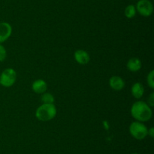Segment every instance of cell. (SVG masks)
Here are the masks:
<instances>
[{"mask_svg":"<svg viewBox=\"0 0 154 154\" xmlns=\"http://www.w3.org/2000/svg\"><path fill=\"white\" fill-rule=\"evenodd\" d=\"M131 115L136 121L145 122L150 120L153 116L152 109L146 102L138 101L132 104L130 110Z\"/></svg>","mask_w":154,"mask_h":154,"instance_id":"1","label":"cell"},{"mask_svg":"<svg viewBox=\"0 0 154 154\" xmlns=\"http://www.w3.org/2000/svg\"><path fill=\"white\" fill-rule=\"evenodd\" d=\"M57 110L54 104H42L35 110V117L42 122H49L56 117Z\"/></svg>","mask_w":154,"mask_h":154,"instance_id":"2","label":"cell"},{"mask_svg":"<svg viewBox=\"0 0 154 154\" xmlns=\"http://www.w3.org/2000/svg\"><path fill=\"white\" fill-rule=\"evenodd\" d=\"M129 133L135 139L138 140H144L147 137L148 128L144 124V122L135 121L129 125Z\"/></svg>","mask_w":154,"mask_h":154,"instance_id":"3","label":"cell"},{"mask_svg":"<svg viewBox=\"0 0 154 154\" xmlns=\"http://www.w3.org/2000/svg\"><path fill=\"white\" fill-rule=\"evenodd\" d=\"M17 80V72L13 68H7L0 74V85L9 88L14 85Z\"/></svg>","mask_w":154,"mask_h":154,"instance_id":"4","label":"cell"},{"mask_svg":"<svg viewBox=\"0 0 154 154\" xmlns=\"http://www.w3.org/2000/svg\"><path fill=\"white\" fill-rule=\"evenodd\" d=\"M135 8L137 12L145 18L151 16L153 12V5L150 0H139Z\"/></svg>","mask_w":154,"mask_h":154,"instance_id":"5","label":"cell"},{"mask_svg":"<svg viewBox=\"0 0 154 154\" xmlns=\"http://www.w3.org/2000/svg\"><path fill=\"white\" fill-rule=\"evenodd\" d=\"M12 34V27L9 23H0V44H2L10 38Z\"/></svg>","mask_w":154,"mask_h":154,"instance_id":"6","label":"cell"},{"mask_svg":"<svg viewBox=\"0 0 154 154\" xmlns=\"http://www.w3.org/2000/svg\"><path fill=\"white\" fill-rule=\"evenodd\" d=\"M74 58L75 61L81 65H86L90 62V57L87 51L83 49H78L74 53Z\"/></svg>","mask_w":154,"mask_h":154,"instance_id":"7","label":"cell"},{"mask_svg":"<svg viewBox=\"0 0 154 154\" xmlns=\"http://www.w3.org/2000/svg\"><path fill=\"white\" fill-rule=\"evenodd\" d=\"M109 85L114 91H120L124 88L125 81L119 75H113L109 79Z\"/></svg>","mask_w":154,"mask_h":154,"instance_id":"8","label":"cell"},{"mask_svg":"<svg viewBox=\"0 0 154 154\" xmlns=\"http://www.w3.org/2000/svg\"><path fill=\"white\" fill-rule=\"evenodd\" d=\"M47 88H48V84L44 79H36L34 81L32 85V89L36 94H43L46 92Z\"/></svg>","mask_w":154,"mask_h":154,"instance_id":"9","label":"cell"},{"mask_svg":"<svg viewBox=\"0 0 154 154\" xmlns=\"http://www.w3.org/2000/svg\"><path fill=\"white\" fill-rule=\"evenodd\" d=\"M126 66L130 72H136L141 69L142 63H141V60L138 57H132L128 60Z\"/></svg>","mask_w":154,"mask_h":154,"instance_id":"10","label":"cell"},{"mask_svg":"<svg viewBox=\"0 0 154 154\" xmlns=\"http://www.w3.org/2000/svg\"><path fill=\"white\" fill-rule=\"evenodd\" d=\"M131 93L135 99H141L144 94V88L141 82H135L132 85Z\"/></svg>","mask_w":154,"mask_h":154,"instance_id":"11","label":"cell"},{"mask_svg":"<svg viewBox=\"0 0 154 154\" xmlns=\"http://www.w3.org/2000/svg\"><path fill=\"white\" fill-rule=\"evenodd\" d=\"M136 13V8L134 5H129L126 6L124 10V14L128 19H132V18H135Z\"/></svg>","mask_w":154,"mask_h":154,"instance_id":"12","label":"cell"},{"mask_svg":"<svg viewBox=\"0 0 154 154\" xmlns=\"http://www.w3.org/2000/svg\"><path fill=\"white\" fill-rule=\"evenodd\" d=\"M41 101H42V104H54L55 101V98L52 94L49 93V92H45V93L42 94Z\"/></svg>","mask_w":154,"mask_h":154,"instance_id":"13","label":"cell"},{"mask_svg":"<svg viewBox=\"0 0 154 154\" xmlns=\"http://www.w3.org/2000/svg\"><path fill=\"white\" fill-rule=\"evenodd\" d=\"M147 83L150 88H154V70H153V69L150 70V72L147 74Z\"/></svg>","mask_w":154,"mask_h":154,"instance_id":"14","label":"cell"},{"mask_svg":"<svg viewBox=\"0 0 154 154\" xmlns=\"http://www.w3.org/2000/svg\"><path fill=\"white\" fill-rule=\"evenodd\" d=\"M7 57V51L2 44H0V62H3Z\"/></svg>","mask_w":154,"mask_h":154,"instance_id":"15","label":"cell"},{"mask_svg":"<svg viewBox=\"0 0 154 154\" xmlns=\"http://www.w3.org/2000/svg\"><path fill=\"white\" fill-rule=\"evenodd\" d=\"M147 101H148V102H147V104H148L150 107H153L154 106V93L153 92H152V93L150 94V97L148 98Z\"/></svg>","mask_w":154,"mask_h":154,"instance_id":"16","label":"cell"},{"mask_svg":"<svg viewBox=\"0 0 154 154\" xmlns=\"http://www.w3.org/2000/svg\"><path fill=\"white\" fill-rule=\"evenodd\" d=\"M147 135H149L150 137H152V138L154 137V128H153V127H151V128H150L148 129Z\"/></svg>","mask_w":154,"mask_h":154,"instance_id":"17","label":"cell"},{"mask_svg":"<svg viewBox=\"0 0 154 154\" xmlns=\"http://www.w3.org/2000/svg\"><path fill=\"white\" fill-rule=\"evenodd\" d=\"M104 125H105V128H106V127H108V122H107V121H104Z\"/></svg>","mask_w":154,"mask_h":154,"instance_id":"18","label":"cell"},{"mask_svg":"<svg viewBox=\"0 0 154 154\" xmlns=\"http://www.w3.org/2000/svg\"><path fill=\"white\" fill-rule=\"evenodd\" d=\"M132 154H138V153H137V152H133V153H132Z\"/></svg>","mask_w":154,"mask_h":154,"instance_id":"19","label":"cell"},{"mask_svg":"<svg viewBox=\"0 0 154 154\" xmlns=\"http://www.w3.org/2000/svg\"></svg>","mask_w":154,"mask_h":154,"instance_id":"20","label":"cell"}]
</instances>
